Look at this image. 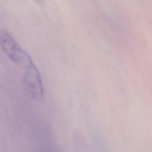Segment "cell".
Segmentation results:
<instances>
[{"label":"cell","mask_w":152,"mask_h":152,"mask_svg":"<svg viewBox=\"0 0 152 152\" xmlns=\"http://www.w3.org/2000/svg\"><path fill=\"white\" fill-rule=\"evenodd\" d=\"M0 45L7 57L18 66L27 69L34 64L29 55L5 30L0 31Z\"/></svg>","instance_id":"obj_1"},{"label":"cell","mask_w":152,"mask_h":152,"mask_svg":"<svg viewBox=\"0 0 152 152\" xmlns=\"http://www.w3.org/2000/svg\"><path fill=\"white\" fill-rule=\"evenodd\" d=\"M23 83L26 93L32 99L40 101L43 99V84L39 71L34 64L26 69Z\"/></svg>","instance_id":"obj_2"}]
</instances>
